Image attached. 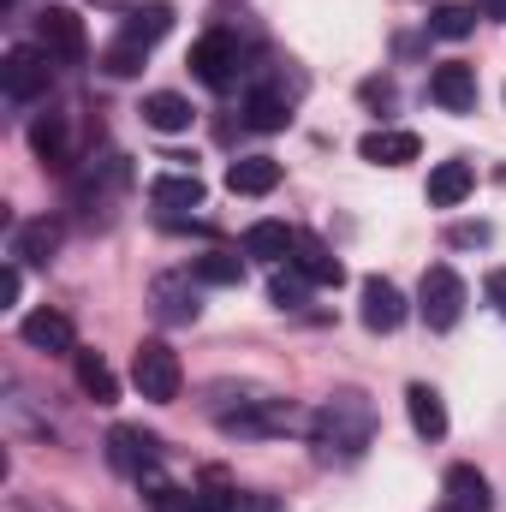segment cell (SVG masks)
I'll return each instance as SVG.
<instances>
[{
    "instance_id": "cell-1",
    "label": "cell",
    "mask_w": 506,
    "mask_h": 512,
    "mask_svg": "<svg viewBox=\"0 0 506 512\" xmlns=\"http://www.w3.org/2000/svg\"><path fill=\"white\" fill-rule=\"evenodd\" d=\"M310 435L322 447V459H364L376 447V405L364 393H334L316 417H310Z\"/></svg>"
},
{
    "instance_id": "cell-2",
    "label": "cell",
    "mask_w": 506,
    "mask_h": 512,
    "mask_svg": "<svg viewBox=\"0 0 506 512\" xmlns=\"http://www.w3.org/2000/svg\"><path fill=\"white\" fill-rule=\"evenodd\" d=\"M191 78L203 84V90H215V96H227L233 84H239V72H245V42L233 36V30H209V36H197L191 42Z\"/></svg>"
},
{
    "instance_id": "cell-3",
    "label": "cell",
    "mask_w": 506,
    "mask_h": 512,
    "mask_svg": "<svg viewBox=\"0 0 506 512\" xmlns=\"http://www.w3.org/2000/svg\"><path fill=\"white\" fill-rule=\"evenodd\" d=\"M131 382H137V393H143V399L173 405V399H179V387H185L179 352H173L167 340H143V346L131 352Z\"/></svg>"
},
{
    "instance_id": "cell-4",
    "label": "cell",
    "mask_w": 506,
    "mask_h": 512,
    "mask_svg": "<svg viewBox=\"0 0 506 512\" xmlns=\"http://www.w3.org/2000/svg\"><path fill=\"white\" fill-rule=\"evenodd\" d=\"M417 316H423L435 334L459 328V316H465V280H459L447 262L423 268V286H417Z\"/></svg>"
},
{
    "instance_id": "cell-5",
    "label": "cell",
    "mask_w": 506,
    "mask_h": 512,
    "mask_svg": "<svg viewBox=\"0 0 506 512\" xmlns=\"http://www.w3.org/2000/svg\"><path fill=\"white\" fill-rule=\"evenodd\" d=\"M0 84H6L12 102H42L48 84H54V54H48V48H30V42L6 48V60H0Z\"/></svg>"
},
{
    "instance_id": "cell-6",
    "label": "cell",
    "mask_w": 506,
    "mask_h": 512,
    "mask_svg": "<svg viewBox=\"0 0 506 512\" xmlns=\"http://www.w3.org/2000/svg\"><path fill=\"white\" fill-rule=\"evenodd\" d=\"M227 435H286V429H310L304 411H292L286 399H239V411H221Z\"/></svg>"
},
{
    "instance_id": "cell-7",
    "label": "cell",
    "mask_w": 506,
    "mask_h": 512,
    "mask_svg": "<svg viewBox=\"0 0 506 512\" xmlns=\"http://www.w3.org/2000/svg\"><path fill=\"white\" fill-rule=\"evenodd\" d=\"M108 465H114L120 477H131V483H143V477L161 471V441H155L149 429L120 423V429H108Z\"/></svg>"
},
{
    "instance_id": "cell-8",
    "label": "cell",
    "mask_w": 506,
    "mask_h": 512,
    "mask_svg": "<svg viewBox=\"0 0 506 512\" xmlns=\"http://www.w3.org/2000/svg\"><path fill=\"white\" fill-rule=\"evenodd\" d=\"M36 48H48L54 60H84V48H90L84 18L66 12V6H42V18H36Z\"/></svg>"
},
{
    "instance_id": "cell-9",
    "label": "cell",
    "mask_w": 506,
    "mask_h": 512,
    "mask_svg": "<svg viewBox=\"0 0 506 512\" xmlns=\"http://www.w3.org/2000/svg\"><path fill=\"white\" fill-rule=\"evenodd\" d=\"M429 96H435V108H447V114H471V108H477V66L441 60V66L429 72Z\"/></svg>"
},
{
    "instance_id": "cell-10",
    "label": "cell",
    "mask_w": 506,
    "mask_h": 512,
    "mask_svg": "<svg viewBox=\"0 0 506 512\" xmlns=\"http://www.w3.org/2000/svg\"><path fill=\"white\" fill-rule=\"evenodd\" d=\"M358 298H364V304H358V316H364V328H370V334H393V328L411 316V310H405V292H399L393 280H381V274L364 280V292H358Z\"/></svg>"
},
{
    "instance_id": "cell-11",
    "label": "cell",
    "mask_w": 506,
    "mask_h": 512,
    "mask_svg": "<svg viewBox=\"0 0 506 512\" xmlns=\"http://www.w3.org/2000/svg\"><path fill=\"white\" fill-rule=\"evenodd\" d=\"M286 262H292V268H298V274H304L310 286H340V280H346L340 256L328 251V245H322L316 233H292V256H286Z\"/></svg>"
},
{
    "instance_id": "cell-12",
    "label": "cell",
    "mask_w": 506,
    "mask_h": 512,
    "mask_svg": "<svg viewBox=\"0 0 506 512\" xmlns=\"http://www.w3.org/2000/svg\"><path fill=\"white\" fill-rule=\"evenodd\" d=\"M18 340L24 346H36V352H78V334H72V322L60 316V310H30L24 322H18Z\"/></svg>"
},
{
    "instance_id": "cell-13",
    "label": "cell",
    "mask_w": 506,
    "mask_h": 512,
    "mask_svg": "<svg viewBox=\"0 0 506 512\" xmlns=\"http://www.w3.org/2000/svg\"><path fill=\"white\" fill-rule=\"evenodd\" d=\"M60 239H66V227L60 221H18L12 227V262H30V268H48V256L60 251Z\"/></svg>"
},
{
    "instance_id": "cell-14",
    "label": "cell",
    "mask_w": 506,
    "mask_h": 512,
    "mask_svg": "<svg viewBox=\"0 0 506 512\" xmlns=\"http://www.w3.org/2000/svg\"><path fill=\"white\" fill-rule=\"evenodd\" d=\"M197 286H191V274H161L155 280V316L167 322V328H179V322H197Z\"/></svg>"
},
{
    "instance_id": "cell-15",
    "label": "cell",
    "mask_w": 506,
    "mask_h": 512,
    "mask_svg": "<svg viewBox=\"0 0 506 512\" xmlns=\"http://www.w3.org/2000/svg\"><path fill=\"white\" fill-rule=\"evenodd\" d=\"M274 185H280V161L274 155H239L227 167V191L233 197H268Z\"/></svg>"
},
{
    "instance_id": "cell-16",
    "label": "cell",
    "mask_w": 506,
    "mask_h": 512,
    "mask_svg": "<svg viewBox=\"0 0 506 512\" xmlns=\"http://www.w3.org/2000/svg\"><path fill=\"white\" fill-rule=\"evenodd\" d=\"M441 507L453 512H495V495H489V477L477 465H453L447 471V501Z\"/></svg>"
},
{
    "instance_id": "cell-17",
    "label": "cell",
    "mask_w": 506,
    "mask_h": 512,
    "mask_svg": "<svg viewBox=\"0 0 506 512\" xmlns=\"http://www.w3.org/2000/svg\"><path fill=\"white\" fill-rule=\"evenodd\" d=\"M471 191H477V167H471V161H441V167L429 173V203H435V209H459Z\"/></svg>"
},
{
    "instance_id": "cell-18",
    "label": "cell",
    "mask_w": 506,
    "mask_h": 512,
    "mask_svg": "<svg viewBox=\"0 0 506 512\" xmlns=\"http://www.w3.org/2000/svg\"><path fill=\"white\" fill-rule=\"evenodd\" d=\"M149 203H155L161 215L203 209V179H197V173H161V179H149Z\"/></svg>"
},
{
    "instance_id": "cell-19",
    "label": "cell",
    "mask_w": 506,
    "mask_h": 512,
    "mask_svg": "<svg viewBox=\"0 0 506 512\" xmlns=\"http://www.w3.org/2000/svg\"><path fill=\"white\" fill-rule=\"evenodd\" d=\"M405 411H411V429H417L423 441H441V435H447V405H441V393L429 382L405 387Z\"/></svg>"
},
{
    "instance_id": "cell-20",
    "label": "cell",
    "mask_w": 506,
    "mask_h": 512,
    "mask_svg": "<svg viewBox=\"0 0 506 512\" xmlns=\"http://www.w3.org/2000/svg\"><path fill=\"white\" fill-rule=\"evenodd\" d=\"M191 102L185 96H173V90H155V96H143V126L161 131V137H179V131H191Z\"/></svg>"
},
{
    "instance_id": "cell-21",
    "label": "cell",
    "mask_w": 506,
    "mask_h": 512,
    "mask_svg": "<svg viewBox=\"0 0 506 512\" xmlns=\"http://www.w3.org/2000/svg\"><path fill=\"white\" fill-rule=\"evenodd\" d=\"M30 149H36V161H42V167L66 173V167H72V143H66V120H60V114H42V120L30 126Z\"/></svg>"
},
{
    "instance_id": "cell-22",
    "label": "cell",
    "mask_w": 506,
    "mask_h": 512,
    "mask_svg": "<svg viewBox=\"0 0 506 512\" xmlns=\"http://www.w3.org/2000/svg\"><path fill=\"white\" fill-rule=\"evenodd\" d=\"M417 131H370L364 143H358V155L364 161H376V167H405V161H417Z\"/></svg>"
},
{
    "instance_id": "cell-23",
    "label": "cell",
    "mask_w": 506,
    "mask_h": 512,
    "mask_svg": "<svg viewBox=\"0 0 506 512\" xmlns=\"http://www.w3.org/2000/svg\"><path fill=\"white\" fill-rule=\"evenodd\" d=\"M72 370H78V387H84L96 405H114V399H120V376L108 370L102 352H84V346H78V352H72Z\"/></svg>"
},
{
    "instance_id": "cell-24",
    "label": "cell",
    "mask_w": 506,
    "mask_h": 512,
    "mask_svg": "<svg viewBox=\"0 0 506 512\" xmlns=\"http://www.w3.org/2000/svg\"><path fill=\"white\" fill-rule=\"evenodd\" d=\"M292 233L298 227H286V221H251L245 227V256H256V262H286L292 256Z\"/></svg>"
},
{
    "instance_id": "cell-25",
    "label": "cell",
    "mask_w": 506,
    "mask_h": 512,
    "mask_svg": "<svg viewBox=\"0 0 506 512\" xmlns=\"http://www.w3.org/2000/svg\"><path fill=\"white\" fill-rule=\"evenodd\" d=\"M167 30H173V6H167V0L131 6V18L120 24V36H131V42H143V48H155V42H161Z\"/></svg>"
},
{
    "instance_id": "cell-26",
    "label": "cell",
    "mask_w": 506,
    "mask_h": 512,
    "mask_svg": "<svg viewBox=\"0 0 506 512\" xmlns=\"http://www.w3.org/2000/svg\"><path fill=\"white\" fill-rule=\"evenodd\" d=\"M245 126H256V131H286L292 126L286 90H251V96H245Z\"/></svg>"
},
{
    "instance_id": "cell-27",
    "label": "cell",
    "mask_w": 506,
    "mask_h": 512,
    "mask_svg": "<svg viewBox=\"0 0 506 512\" xmlns=\"http://www.w3.org/2000/svg\"><path fill=\"white\" fill-rule=\"evenodd\" d=\"M191 280L197 286H245V256L233 251H209L191 262Z\"/></svg>"
},
{
    "instance_id": "cell-28",
    "label": "cell",
    "mask_w": 506,
    "mask_h": 512,
    "mask_svg": "<svg viewBox=\"0 0 506 512\" xmlns=\"http://www.w3.org/2000/svg\"><path fill=\"white\" fill-rule=\"evenodd\" d=\"M471 30H477V6H465V0H441L429 12V36H441V42H465Z\"/></svg>"
},
{
    "instance_id": "cell-29",
    "label": "cell",
    "mask_w": 506,
    "mask_h": 512,
    "mask_svg": "<svg viewBox=\"0 0 506 512\" xmlns=\"http://www.w3.org/2000/svg\"><path fill=\"white\" fill-rule=\"evenodd\" d=\"M191 501H197V512H239L245 507V495L233 489L227 471H203V483L191 489Z\"/></svg>"
},
{
    "instance_id": "cell-30",
    "label": "cell",
    "mask_w": 506,
    "mask_h": 512,
    "mask_svg": "<svg viewBox=\"0 0 506 512\" xmlns=\"http://www.w3.org/2000/svg\"><path fill=\"white\" fill-rule=\"evenodd\" d=\"M143 54H149L143 42L120 36V42H108V48H102V60H96V66H102L108 78H137V72H143Z\"/></svg>"
},
{
    "instance_id": "cell-31",
    "label": "cell",
    "mask_w": 506,
    "mask_h": 512,
    "mask_svg": "<svg viewBox=\"0 0 506 512\" xmlns=\"http://www.w3.org/2000/svg\"><path fill=\"white\" fill-rule=\"evenodd\" d=\"M304 286H310V280H304L292 262H286V268H274V280H268V298H274V310H298V304H304Z\"/></svg>"
},
{
    "instance_id": "cell-32",
    "label": "cell",
    "mask_w": 506,
    "mask_h": 512,
    "mask_svg": "<svg viewBox=\"0 0 506 512\" xmlns=\"http://www.w3.org/2000/svg\"><path fill=\"white\" fill-rule=\"evenodd\" d=\"M18 292H24V262H6V268H0V304L12 310V304H18Z\"/></svg>"
},
{
    "instance_id": "cell-33",
    "label": "cell",
    "mask_w": 506,
    "mask_h": 512,
    "mask_svg": "<svg viewBox=\"0 0 506 512\" xmlns=\"http://www.w3.org/2000/svg\"><path fill=\"white\" fill-rule=\"evenodd\" d=\"M483 298H489V304L506 316V268H489V280H483Z\"/></svg>"
},
{
    "instance_id": "cell-34",
    "label": "cell",
    "mask_w": 506,
    "mask_h": 512,
    "mask_svg": "<svg viewBox=\"0 0 506 512\" xmlns=\"http://www.w3.org/2000/svg\"><path fill=\"white\" fill-rule=\"evenodd\" d=\"M453 245H489V227L477 221V227H453Z\"/></svg>"
},
{
    "instance_id": "cell-35",
    "label": "cell",
    "mask_w": 506,
    "mask_h": 512,
    "mask_svg": "<svg viewBox=\"0 0 506 512\" xmlns=\"http://www.w3.org/2000/svg\"><path fill=\"white\" fill-rule=\"evenodd\" d=\"M483 12H489L495 24H506V0H483Z\"/></svg>"
}]
</instances>
